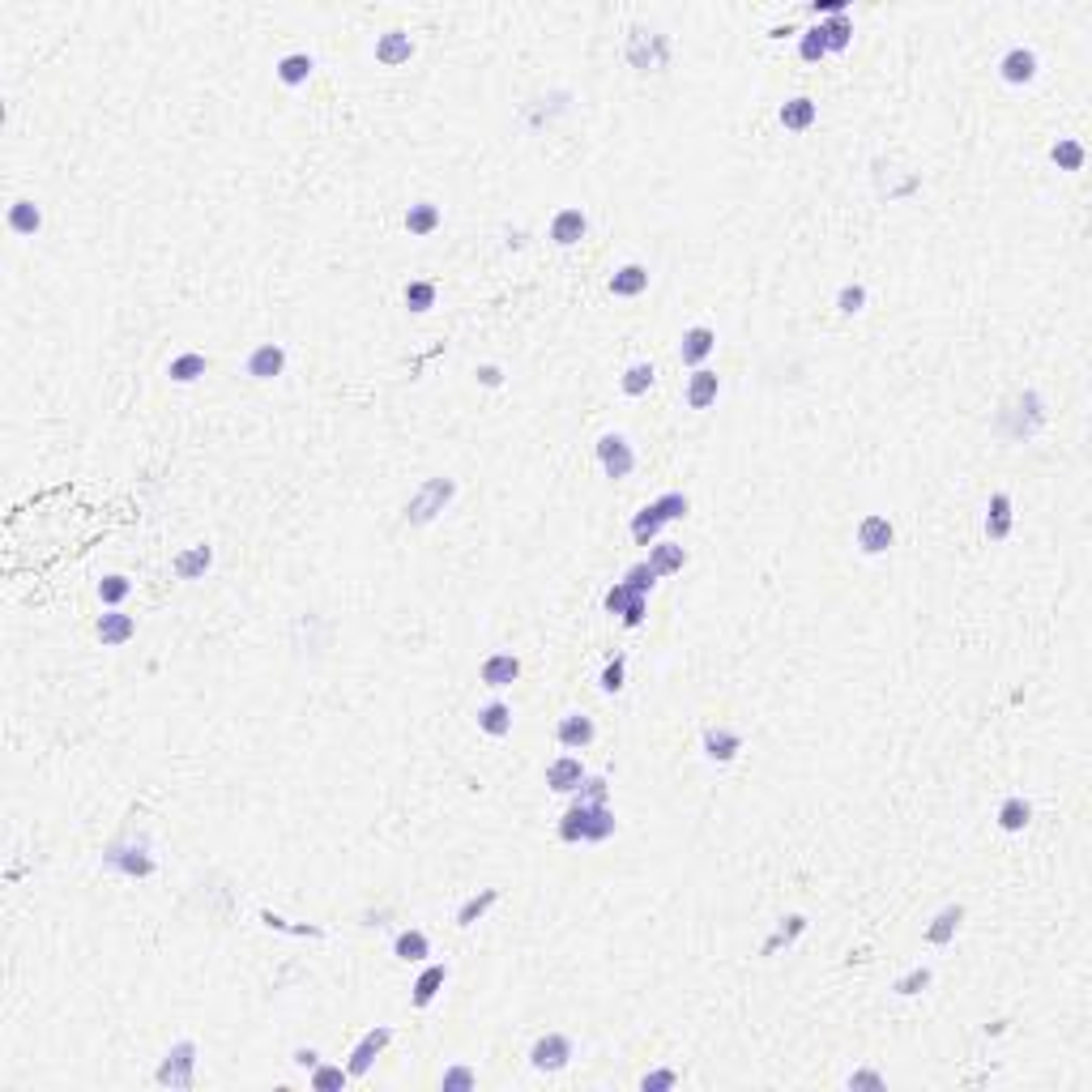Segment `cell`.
<instances>
[{
    "label": "cell",
    "instance_id": "1",
    "mask_svg": "<svg viewBox=\"0 0 1092 1092\" xmlns=\"http://www.w3.org/2000/svg\"><path fill=\"white\" fill-rule=\"evenodd\" d=\"M619 820L607 803H585V798H572L564 815H559V841L564 846H602V841L614 837Z\"/></svg>",
    "mask_w": 1092,
    "mask_h": 1092
},
{
    "label": "cell",
    "instance_id": "2",
    "mask_svg": "<svg viewBox=\"0 0 1092 1092\" xmlns=\"http://www.w3.org/2000/svg\"><path fill=\"white\" fill-rule=\"evenodd\" d=\"M453 500H457V479H448V474L423 479L415 486V495L406 500V521L410 525H431Z\"/></svg>",
    "mask_w": 1092,
    "mask_h": 1092
},
{
    "label": "cell",
    "instance_id": "3",
    "mask_svg": "<svg viewBox=\"0 0 1092 1092\" xmlns=\"http://www.w3.org/2000/svg\"><path fill=\"white\" fill-rule=\"evenodd\" d=\"M103 867L116 870V875L124 879H150L154 870H159V862H154L150 853V841H120V846H112L103 853Z\"/></svg>",
    "mask_w": 1092,
    "mask_h": 1092
},
{
    "label": "cell",
    "instance_id": "4",
    "mask_svg": "<svg viewBox=\"0 0 1092 1092\" xmlns=\"http://www.w3.org/2000/svg\"><path fill=\"white\" fill-rule=\"evenodd\" d=\"M162 1088H192L197 1084V1041H176L162 1054L159 1071H154Z\"/></svg>",
    "mask_w": 1092,
    "mask_h": 1092
},
{
    "label": "cell",
    "instance_id": "5",
    "mask_svg": "<svg viewBox=\"0 0 1092 1092\" xmlns=\"http://www.w3.org/2000/svg\"><path fill=\"white\" fill-rule=\"evenodd\" d=\"M628 60H632V69H640V73H662L670 64V34L636 26L632 39H628Z\"/></svg>",
    "mask_w": 1092,
    "mask_h": 1092
},
{
    "label": "cell",
    "instance_id": "6",
    "mask_svg": "<svg viewBox=\"0 0 1092 1092\" xmlns=\"http://www.w3.org/2000/svg\"><path fill=\"white\" fill-rule=\"evenodd\" d=\"M598 461H602V474H607L610 482L632 479V470H636V448H632L628 436L607 431V436L598 439Z\"/></svg>",
    "mask_w": 1092,
    "mask_h": 1092
},
{
    "label": "cell",
    "instance_id": "7",
    "mask_svg": "<svg viewBox=\"0 0 1092 1092\" xmlns=\"http://www.w3.org/2000/svg\"><path fill=\"white\" fill-rule=\"evenodd\" d=\"M393 1045V1029L389 1024H375V1029H367L359 1041H354V1050H351V1062H346V1071H351V1080H363L367 1071L375 1067V1059H380L384 1050Z\"/></svg>",
    "mask_w": 1092,
    "mask_h": 1092
},
{
    "label": "cell",
    "instance_id": "8",
    "mask_svg": "<svg viewBox=\"0 0 1092 1092\" xmlns=\"http://www.w3.org/2000/svg\"><path fill=\"white\" fill-rule=\"evenodd\" d=\"M567 1062H572V1037H564V1033H543L534 1045H529V1067H534V1071H546V1076H555V1071H564Z\"/></svg>",
    "mask_w": 1092,
    "mask_h": 1092
},
{
    "label": "cell",
    "instance_id": "9",
    "mask_svg": "<svg viewBox=\"0 0 1092 1092\" xmlns=\"http://www.w3.org/2000/svg\"><path fill=\"white\" fill-rule=\"evenodd\" d=\"M1003 415L1016 418L1012 439H1033L1037 431L1045 427V401H1041V393H1037V389H1024L1020 397L1012 401V410H1003Z\"/></svg>",
    "mask_w": 1092,
    "mask_h": 1092
},
{
    "label": "cell",
    "instance_id": "10",
    "mask_svg": "<svg viewBox=\"0 0 1092 1092\" xmlns=\"http://www.w3.org/2000/svg\"><path fill=\"white\" fill-rule=\"evenodd\" d=\"M853 543H858L862 555H884V550H892V543H896V525L884 517V512H867V517L858 521V529H853Z\"/></svg>",
    "mask_w": 1092,
    "mask_h": 1092
},
{
    "label": "cell",
    "instance_id": "11",
    "mask_svg": "<svg viewBox=\"0 0 1092 1092\" xmlns=\"http://www.w3.org/2000/svg\"><path fill=\"white\" fill-rule=\"evenodd\" d=\"M713 351H717V333H713L709 325H692L683 329V337H678V359H683V367H704L713 359Z\"/></svg>",
    "mask_w": 1092,
    "mask_h": 1092
},
{
    "label": "cell",
    "instance_id": "12",
    "mask_svg": "<svg viewBox=\"0 0 1092 1092\" xmlns=\"http://www.w3.org/2000/svg\"><path fill=\"white\" fill-rule=\"evenodd\" d=\"M981 529H986L990 543H1007V538H1012V529H1016V503H1012V495H1007V491H995V495H990Z\"/></svg>",
    "mask_w": 1092,
    "mask_h": 1092
},
{
    "label": "cell",
    "instance_id": "13",
    "mask_svg": "<svg viewBox=\"0 0 1092 1092\" xmlns=\"http://www.w3.org/2000/svg\"><path fill=\"white\" fill-rule=\"evenodd\" d=\"M244 372L252 375V380H278V375L287 372V346H278V342L252 346V354L244 359Z\"/></svg>",
    "mask_w": 1092,
    "mask_h": 1092
},
{
    "label": "cell",
    "instance_id": "14",
    "mask_svg": "<svg viewBox=\"0 0 1092 1092\" xmlns=\"http://www.w3.org/2000/svg\"><path fill=\"white\" fill-rule=\"evenodd\" d=\"M593 739H598V726H593V717H585V713H567V717H559L555 742H559L564 751H585V747H593Z\"/></svg>",
    "mask_w": 1092,
    "mask_h": 1092
},
{
    "label": "cell",
    "instance_id": "15",
    "mask_svg": "<svg viewBox=\"0 0 1092 1092\" xmlns=\"http://www.w3.org/2000/svg\"><path fill=\"white\" fill-rule=\"evenodd\" d=\"M700 747H704V760L730 764V760H739V751H742V734L730 730V726H709L700 734Z\"/></svg>",
    "mask_w": 1092,
    "mask_h": 1092
},
{
    "label": "cell",
    "instance_id": "16",
    "mask_svg": "<svg viewBox=\"0 0 1092 1092\" xmlns=\"http://www.w3.org/2000/svg\"><path fill=\"white\" fill-rule=\"evenodd\" d=\"M95 636L103 640V649H120V645H128V640L137 636V619H133V614H124L120 607H116V610L98 614Z\"/></svg>",
    "mask_w": 1092,
    "mask_h": 1092
},
{
    "label": "cell",
    "instance_id": "17",
    "mask_svg": "<svg viewBox=\"0 0 1092 1092\" xmlns=\"http://www.w3.org/2000/svg\"><path fill=\"white\" fill-rule=\"evenodd\" d=\"M585 235H589V218H585L581 209L567 205V209H559V214L550 218V244H555V247H576Z\"/></svg>",
    "mask_w": 1092,
    "mask_h": 1092
},
{
    "label": "cell",
    "instance_id": "18",
    "mask_svg": "<svg viewBox=\"0 0 1092 1092\" xmlns=\"http://www.w3.org/2000/svg\"><path fill=\"white\" fill-rule=\"evenodd\" d=\"M479 678H482V687H491V692H503V687H512L521 678V657L517 653H491L479 666Z\"/></svg>",
    "mask_w": 1092,
    "mask_h": 1092
},
{
    "label": "cell",
    "instance_id": "19",
    "mask_svg": "<svg viewBox=\"0 0 1092 1092\" xmlns=\"http://www.w3.org/2000/svg\"><path fill=\"white\" fill-rule=\"evenodd\" d=\"M1037 69H1041V60H1037L1033 48H1012L1003 60H998V77H1003L1007 86H1029L1037 77Z\"/></svg>",
    "mask_w": 1092,
    "mask_h": 1092
},
{
    "label": "cell",
    "instance_id": "20",
    "mask_svg": "<svg viewBox=\"0 0 1092 1092\" xmlns=\"http://www.w3.org/2000/svg\"><path fill=\"white\" fill-rule=\"evenodd\" d=\"M214 567V546L209 543H192L183 546L176 559H171V572L180 576V581H201V576Z\"/></svg>",
    "mask_w": 1092,
    "mask_h": 1092
},
{
    "label": "cell",
    "instance_id": "21",
    "mask_svg": "<svg viewBox=\"0 0 1092 1092\" xmlns=\"http://www.w3.org/2000/svg\"><path fill=\"white\" fill-rule=\"evenodd\" d=\"M717 393H721V375L713 372V367H696V372L687 375V406L692 410L717 406Z\"/></svg>",
    "mask_w": 1092,
    "mask_h": 1092
},
{
    "label": "cell",
    "instance_id": "22",
    "mask_svg": "<svg viewBox=\"0 0 1092 1092\" xmlns=\"http://www.w3.org/2000/svg\"><path fill=\"white\" fill-rule=\"evenodd\" d=\"M960 926H965V905H943V910L931 917V926H926V943H931V948H948V943L960 934Z\"/></svg>",
    "mask_w": 1092,
    "mask_h": 1092
},
{
    "label": "cell",
    "instance_id": "23",
    "mask_svg": "<svg viewBox=\"0 0 1092 1092\" xmlns=\"http://www.w3.org/2000/svg\"><path fill=\"white\" fill-rule=\"evenodd\" d=\"M610 295L614 299H636V295H645L649 290V269L640 261H628V265H619V269L610 273Z\"/></svg>",
    "mask_w": 1092,
    "mask_h": 1092
},
{
    "label": "cell",
    "instance_id": "24",
    "mask_svg": "<svg viewBox=\"0 0 1092 1092\" xmlns=\"http://www.w3.org/2000/svg\"><path fill=\"white\" fill-rule=\"evenodd\" d=\"M585 782V764L576 756H559L546 764V785L555 789V794H576Z\"/></svg>",
    "mask_w": 1092,
    "mask_h": 1092
},
{
    "label": "cell",
    "instance_id": "25",
    "mask_svg": "<svg viewBox=\"0 0 1092 1092\" xmlns=\"http://www.w3.org/2000/svg\"><path fill=\"white\" fill-rule=\"evenodd\" d=\"M410 56H415V39H410L406 31H384L380 39H375V60H380L384 69L410 64Z\"/></svg>",
    "mask_w": 1092,
    "mask_h": 1092
},
{
    "label": "cell",
    "instance_id": "26",
    "mask_svg": "<svg viewBox=\"0 0 1092 1092\" xmlns=\"http://www.w3.org/2000/svg\"><path fill=\"white\" fill-rule=\"evenodd\" d=\"M777 120H782L785 133H806V128L820 120V103H815V98H806V95H798V98H789V103H782Z\"/></svg>",
    "mask_w": 1092,
    "mask_h": 1092
},
{
    "label": "cell",
    "instance_id": "27",
    "mask_svg": "<svg viewBox=\"0 0 1092 1092\" xmlns=\"http://www.w3.org/2000/svg\"><path fill=\"white\" fill-rule=\"evenodd\" d=\"M393 956L401 960V965H427V956H431V939L418 926H406V931L393 939Z\"/></svg>",
    "mask_w": 1092,
    "mask_h": 1092
},
{
    "label": "cell",
    "instance_id": "28",
    "mask_svg": "<svg viewBox=\"0 0 1092 1092\" xmlns=\"http://www.w3.org/2000/svg\"><path fill=\"white\" fill-rule=\"evenodd\" d=\"M5 223H9V231H13V235H26V240H31V235L43 231V209L34 205L31 197H22V201H13V205H9Z\"/></svg>",
    "mask_w": 1092,
    "mask_h": 1092
},
{
    "label": "cell",
    "instance_id": "29",
    "mask_svg": "<svg viewBox=\"0 0 1092 1092\" xmlns=\"http://www.w3.org/2000/svg\"><path fill=\"white\" fill-rule=\"evenodd\" d=\"M995 820H998V828H1003V832H1024L1033 824V803L1024 794H1007L1003 803H998Z\"/></svg>",
    "mask_w": 1092,
    "mask_h": 1092
},
{
    "label": "cell",
    "instance_id": "30",
    "mask_svg": "<svg viewBox=\"0 0 1092 1092\" xmlns=\"http://www.w3.org/2000/svg\"><path fill=\"white\" fill-rule=\"evenodd\" d=\"M500 905V888H482V892H474V896H465L461 901V910H457V926L461 931H470V926H479L486 913Z\"/></svg>",
    "mask_w": 1092,
    "mask_h": 1092
},
{
    "label": "cell",
    "instance_id": "31",
    "mask_svg": "<svg viewBox=\"0 0 1092 1092\" xmlns=\"http://www.w3.org/2000/svg\"><path fill=\"white\" fill-rule=\"evenodd\" d=\"M444 981H448V965H423V973L415 977V995H410V1003L415 1007H431L436 1003V995L444 990Z\"/></svg>",
    "mask_w": 1092,
    "mask_h": 1092
},
{
    "label": "cell",
    "instance_id": "32",
    "mask_svg": "<svg viewBox=\"0 0 1092 1092\" xmlns=\"http://www.w3.org/2000/svg\"><path fill=\"white\" fill-rule=\"evenodd\" d=\"M649 567H653L657 576H674V572H683V567H687V550H683V543H662V538H657V543L649 546Z\"/></svg>",
    "mask_w": 1092,
    "mask_h": 1092
},
{
    "label": "cell",
    "instance_id": "33",
    "mask_svg": "<svg viewBox=\"0 0 1092 1092\" xmlns=\"http://www.w3.org/2000/svg\"><path fill=\"white\" fill-rule=\"evenodd\" d=\"M803 934H806V917H803V913H789V917H782V922H777V931L768 934L764 943H760V956H773L777 948H789V943H798V939H803Z\"/></svg>",
    "mask_w": 1092,
    "mask_h": 1092
},
{
    "label": "cell",
    "instance_id": "34",
    "mask_svg": "<svg viewBox=\"0 0 1092 1092\" xmlns=\"http://www.w3.org/2000/svg\"><path fill=\"white\" fill-rule=\"evenodd\" d=\"M439 223H444V214H439V205H431V201H418V205L406 209V231L415 235V240H427V235H436Z\"/></svg>",
    "mask_w": 1092,
    "mask_h": 1092
},
{
    "label": "cell",
    "instance_id": "35",
    "mask_svg": "<svg viewBox=\"0 0 1092 1092\" xmlns=\"http://www.w3.org/2000/svg\"><path fill=\"white\" fill-rule=\"evenodd\" d=\"M1050 162L1059 171H1084V162H1088L1084 141H1076V137H1059V141L1050 145Z\"/></svg>",
    "mask_w": 1092,
    "mask_h": 1092
},
{
    "label": "cell",
    "instance_id": "36",
    "mask_svg": "<svg viewBox=\"0 0 1092 1092\" xmlns=\"http://www.w3.org/2000/svg\"><path fill=\"white\" fill-rule=\"evenodd\" d=\"M205 372H209V359L201 351H183V354H176V359L167 363V375L176 384H197Z\"/></svg>",
    "mask_w": 1092,
    "mask_h": 1092
},
{
    "label": "cell",
    "instance_id": "37",
    "mask_svg": "<svg viewBox=\"0 0 1092 1092\" xmlns=\"http://www.w3.org/2000/svg\"><path fill=\"white\" fill-rule=\"evenodd\" d=\"M662 529H666L662 512H657L653 503H645V508H640L636 517H632V543H636V546H653Z\"/></svg>",
    "mask_w": 1092,
    "mask_h": 1092
},
{
    "label": "cell",
    "instance_id": "38",
    "mask_svg": "<svg viewBox=\"0 0 1092 1092\" xmlns=\"http://www.w3.org/2000/svg\"><path fill=\"white\" fill-rule=\"evenodd\" d=\"M311 69H316V60H311L308 52H290V56L278 60V69H273V73H278L282 86H308Z\"/></svg>",
    "mask_w": 1092,
    "mask_h": 1092
},
{
    "label": "cell",
    "instance_id": "39",
    "mask_svg": "<svg viewBox=\"0 0 1092 1092\" xmlns=\"http://www.w3.org/2000/svg\"><path fill=\"white\" fill-rule=\"evenodd\" d=\"M479 730L491 734V739H503V734H512V709L503 700H486L479 709Z\"/></svg>",
    "mask_w": 1092,
    "mask_h": 1092
},
{
    "label": "cell",
    "instance_id": "40",
    "mask_svg": "<svg viewBox=\"0 0 1092 1092\" xmlns=\"http://www.w3.org/2000/svg\"><path fill=\"white\" fill-rule=\"evenodd\" d=\"M653 380H657V367L653 363H632L628 372L619 375V389H623V397H645L649 389H653Z\"/></svg>",
    "mask_w": 1092,
    "mask_h": 1092
},
{
    "label": "cell",
    "instance_id": "41",
    "mask_svg": "<svg viewBox=\"0 0 1092 1092\" xmlns=\"http://www.w3.org/2000/svg\"><path fill=\"white\" fill-rule=\"evenodd\" d=\"M820 31H824V43H828V56H832V52H849V43H853V17L849 13L824 17Z\"/></svg>",
    "mask_w": 1092,
    "mask_h": 1092
},
{
    "label": "cell",
    "instance_id": "42",
    "mask_svg": "<svg viewBox=\"0 0 1092 1092\" xmlns=\"http://www.w3.org/2000/svg\"><path fill=\"white\" fill-rule=\"evenodd\" d=\"M436 282H427V278H415V282H406V290H401V299H406V308L415 311V316H423V311H431L436 308Z\"/></svg>",
    "mask_w": 1092,
    "mask_h": 1092
},
{
    "label": "cell",
    "instance_id": "43",
    "mask_svg": "<svg viewBox=\"0 0 1092 1092\" xmlns=\"http://www.w3.org/2000/svg\"><path fill=\"white\" fill-rule=\"evenodd\" d=\"M128 593H133V581H128V576H120V572H112V576H103V581H98V602H103L107 610L124 607Z\"/></svg>",
    "mask_w": 1092,
    "mask_h": 1092
},
{
    "label": "cell",
    "instance_id": "44",
    "mask_svg": "<svg viewBox=\"0 0 1092 1092\" xmlns=\"http://www.w3.org/2000/svg\"><path fill=\"white\" fill-rule=\"evenodd\" d=\"M346 1084H351V1071L337 1067V1062H320L316 1071H311V1088L316 1092H342Z\"/></svg>",
    "mask_w": 1092,
    "mask_h": 1092
},
{
    "label": "cell",
    "instance_id": "45",
    "mask_svg": "<svg viewBox=\"0 0 1092 1092\" xmlns=\"http://www.w3.org/2000/svg\"><path fill=\"white\" fill-rule=\"evenodd\" d=\"M798 56H803L806 64H820L824 56H828V43H824L820 22L806 26V31H798Z\"/></svg>",
    "mask_w": 1092,
    "mask_h": 1092
},
{
    "label": "cell",
    "instance_id": "46",
    "mask_svg": "<svg viewBox=\"0 0 1092 1092\" xmlns=\"http://www.w3.org/2000/svg\"><path fill=\"white\" fill-rule=\"evenodd\" d=\"M931 981H934V973L926 969V965H913L910 973H901V977L892 981V990L901 998H913V995H922V990H931Z\"/></svg>",
    "mask_w": 1092,
    "mask_h": 1092
},
{
    "label": "cell",
    "instance_id": "47",
    "mask_svg": "<svg viewBox=\"0 0 1092 1092\" xmlns=\"http://www.w3.org/2000/svg\"><path fill=\"white\" fill-rule=\"evenodd\" d=\"M657 581H662V576H657L653 567H649V559H640V564H632L628 572H623V585H628L632 593H640V598H649Z\"/></svg>",
    "mask_w": 1092,
    "mask_h": 1092
},
{
    "label": "cell",
    "instance_id": "48",
    "mask_svg": "<svg viewBox=\"0 0 1092 1092\" xmlns=\"http://www.w3.org/2000/svg\"><path fill=\"white\" fill-rule=\"evenodd\" d=\"M867 299H870L867 282H846V287L837 290V311L841 316H858V311L867 308Z\"/></svg>",
    "mask_w": 1092,
    "mask_h": 1092
},
{
    "label": "cell",
    "instance_id": "49",
    "mask_svg": "<svg viewBox=\"0 0 1092 1092\" xmlns=\"http://www.w3.org/2000/svg\"><path fill=\"white\" fill-rule=\"evenodd\" d=\"M623 683H628V657L623 653H614L607 666H602V674H598V687L607 696H614V692H623Z\"/></svg>",
    "mask_w": 1092,
    "mask_h": 1092
},
{
    "label": "cell",
    "instance_id": "50",
    "mask_svg": "<svg viewBox=\"0 0 1092 1092\" xmlns=\"http://www.w3.org/2000/svg\"><path fill=\"white\" fill-rule=\"evenodd\" d=\"M474 1084H479V1071L465 1067V1062H453V1067L439 1076V1088H444V1092H470Z\"/></svg>",
    "mask_w": 1092,
    "mask_h": 1092
},
{
    "label": "cell",
    "instance_id": "51",
    "mask_svg": "<svg viewBox=\"0 0 1092 1092\" xmlns=\"http://www.w3.org/2000/svg\"><path fill=\"white\" fill-rule=\"evenodd\" d=\"M653 508L662 512V521L670 525V521H683L687 512H692V500H687L683 491H666V495H657V500H653Z\"/></svg>",
    "mask_w": 1092,
    "mask_h": 1092
},
{
    "label": "cell",
    "instance_id": "52",
    "mask_svg": "<svg viewBox=\"0 0 1092 1092\" xmlns=\"http://www.w3.org/2000/svg\"><path fill=\"white\" fill-rule=\"evenodd\" d=\"M632 598H640V593H632L623 581H614L610 589L602 593V607H607V614H619V619H623V610L632 607Z\"/></svg>",
    "mask_w": 1092,
    "mask_h": 1092
},
{
    "label": "cell",
    "instance_id": "53",
    "mask_svg": "<svg viewBox=\"0 0 1092 1092\" xmlns=\"http://www.w3.org/2000/svg\"><path fill=\"white\" fill-rule=\"evenodd\" d=\"M607 794H610V785H607V777H598V773H585L581 789H576V798H585V803H607Z\"/></svg>",
    "mask_w": 1092,
    "mask_h": 1092
},
{
    "label": "cell",
    "instance_id": "54",
    "mask_svg": "<svg viewBox=\"0 0 1092 1092\" xmlns=\"http://www.w3.org/2000/svg\"><path fill=\"white\" fill-rule=\"evenodd\" d=\"M678 1084V1071H670V1067H657V1071H649L645 1080H640V1092H670Z\"/></svg>",
    "mask_w": 1092,
    "mask_h": 1092
},
{
    "label": "cell",
    "instance_id": "55",
    "mask_svg": "<svg viewBox=\"0 0 1092 1092\" xmlns=\"http://www.w3.org/2000/svg\"><path fill=\"white\" fill-rule=\"evenodd\" d=\"M261 922L269 926V931H282V934H320L316 926H290L287 917H278V913H261Z\"/></svg>",
    "mask_w": 1092,
    "mask_h": 1092
},
{
    "label": "cell",
    "instance_id": "56",
    "mask_svg": "<svg viewBox=\"0 0 1092 1092\" xmlns=\"http://www.w3.org/2000/svg\"><path fill=\"white\" fill-rule=\"evenodd\" d=\"M846 1084H849V1088H875V1092H879V1088H888V1080L879 1076V1071L862 1067V1071H853V1076L846 1080Z\"/></svg>",
    "mask_w": 1092,
    "mask_h": 1092
},
{
    "label": "cell",
    "instance_id": "57",
    "mask_svg": "<svg viewBox=\"0 0 1092 1092\" xmlns=\"http://www.w3.org/2000/svg\"><path fill=\"white\" fill-rule=\"evenodd\" d=\"M474 375H479L482 389H500V384H503V367L500 363H479V367H474Z\"/></svg>",
    "mask_w": 1092,
    "mask_h": 1092
},
{
    "label": "cell",
    "instance_id": "58",
    "mask_svg": "<svg viewBox=\"0 0 1092 1092\" xmlns=\"http://www.w3.org/2000/svg\"><path fill=\"white\" fill-rule=\"evenodd\" d=\"M811 13L824 22V17H841V13H849V5H846V0H811Z\"/></svg>",
    "mask_w": 1092,
    "mask_h": 1092
},
{
    "label": "cell",
    "instance_id": "59",
    "mask_svg": "<svg viewBox=\"0 0 1092 1092\" xmlns=\"http://www.w3.org/2000/svg\"><path fill=\"white\" fill-rule=\"evenodd\" d=\"M649 614V598H632V607L623 610V628H640Z\"/></svg>",
    "mask_w": 1092,
    "mask_h": 1092
},
{
    "label": "cell",
    "instance_id": "60",
    "mask_svg": "<svg viewBox=\"0 0 1092 1092\" xmlns=\"http://www.w3.org/2000/svg\"><path fill=\"white\" fill-rule=\"evenodd\" d=\"M290 1062H295L299 1071H316L320 1067V1050H311V1045H299L295 1054H290Z\"/></svg>",
    "mask_w": 1092,
    "mask_h": 1092
},
{
    "label": "cell",
    "instance_id": "61",
    "mask_svg": "<svg viewBox=\"0 0 1092 1092\" xmlns=\"http://www.w3.org/2000/svg\"><path fill=\"white\" fill-rule=\"evenodd\" d=\"M768 34H773V39H785V34H798V31H794V26H773Z\"/></svg>",
    "mask_w": 1092,
    "mask_h": 1092
}]
</instances>
